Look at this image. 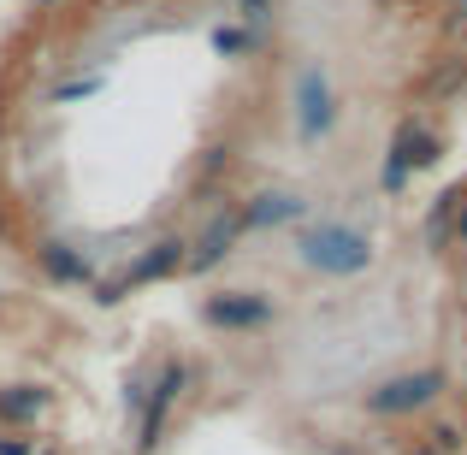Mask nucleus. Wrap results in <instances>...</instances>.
I'll return each mask as SVG.
<instances>
[{
    "mask_svg": "<svg viewBox=\"0 0 467 455\" xmlns=\"http://www.w3.org/2000/svg\"><path fill=\"white\" fill-rule=\"evenodd\" d=\"M190 361H178V355H166V361L154 367V378L142 385V402H137V414H142V426H137V455H154L160 444H166V420H171V408H178V397L190 390Z\"/></svg>",
    "mask_w": 467,
    "mask_h": 455,
    "instance_id": "obj_1",
    "label": "nucleus"
},
{
    "mask_svg": "<svg viewBox=\"0 0 467 455\" xmlns=\"http://www.w3.org/2000/svg\"><path fill=\"white\" fill-rule=\"evenodd\" d=\"M302 261L331 273V278H355V273L373 266V243H367V231L343 225V219H319L308 237H302Z\"/></svg>",
    "mask_w": 467,
    "mask_h": 455,
    "instance_id": "obj_2",
    "label": "nucleus"
},
{
    "mask_svg": "<svg viewBox=\"0 0 467 455\" xmlns=\"http://www.w3.org/2000/svg\"><path fill=\"white\" fill-rule=\"evenodd\" d=\"M438 154H444V137H438V130L426 125V113H402L397 137H390V149H385V171H379L385 195H402L414 171H426Z\"/></svg>",
    "mask_w": 467,
    "mask_h": 455,
    "instance_id": "obj_3",
    "label": "nucleus"
},
{
    "mask_svg": "<svg viewBox=\"0 0 467 455\" xmlns=\"http://www.w3.org/2000/svg\"><path fill=\"white\" fill-rule=\"evenodd\" d=\"M444 385H450V378L438 373V367H420V373H402V378H385V385H373V390L361 397V408L379 414V420H402V414L432 408V402L444 397Z\"/></svg>",
    "mask_w": 467,
    "mask_h": 455,
    "instance_id": "obj_4",
    "label": "nucleus"
},
{
    "mask_svg": "<svg viewBox=\"0 0 467 455\" xmlns=\"http://www.w3.org/2000/svg\"><path fill=\"white\" fill-rule=\"evenodd\" d=\"M183 254H190V243H183V237H154L149 249H142L137 261H130L125 273H119L113 284L101 290V302H125L130 290H149V284H160V278L183 273Z\"/></svg>",
    "mask_w": 467,
    "mask_h": 455,
    "instance_id": "obj_5",
    "label": "nucleus"
},
{
    "mask_svg": "<svg viewBox=\"0 0 467 455\" xmlns=\"http://www.w3.org/2000/svg\"><path fill=\"white\" fill-rule=\"evenodd\" d=\"M202 319L219 331H261L278 319V302L266 290H219V296L202 302Z\"/></svg>",
    "mask_w": 467,
    "mask_h": 455,
    "instance_id": "obj_6",
    "label": "nucleus"
},
{
    "mask_svg": "<svg viewBox=\"0 0 467 455\" xmlns=\"http://www.w3.org/2000/svg\"><path fill=\"white\" fill-rule=\"evenodd\" d=\"M331 125H337V95H331V83H326L319 66H302V78H296V130H302V142H319Z\"/></svg>",
    "mask_w": 467,
    "mask_h": 455,
    "instance_id": "obj_7",
    "label": "nucleus"
},
{
    "mask_svg": "<svg viewBox=\"0 0 467 455\" xmlns=\"http://www.w3.org/2000/svg\"><path fill=\"white\" fill-rule=\"evenodd\" d=\"M237 237H243V213H237V202H231V207H219V213L207 219V231L195 237V249L183 254V273H213V266L237 249Z\"/></svg>",
    "mask_w": 467,
    "mask_h": 455,
    "instance_id": "obj_8",
    "label": "nucleus"
},
{
    "mask_svg": "<svg viewBox=\"0 0 467 455\" xmlns=\"http://www.w3.org/2000/svg\"><path fill=\"white\" fill-rule=\"evenodd\" d=\"M36 266H42V278L47 284H95V261L83 249H71L66 237H42L36 243Z\"/></svg>",
    "mask_w": 467,
    "mask_h": 455,
    "instance_id": "obj_9",
    "label": "nucleus"
},
{
    "mask_svg": "<svg viewBox=\"0 0 467 455\" xmlns=\"http://www.w3.org/2000/svg\"><path fill=\"white\" fill-rule=\"evenodd\" d=\"M237 213H243V231H266V225H290V219H302L308 202L290 195V190H261V195H249V202H237Z\"/></svg>",
    "mask_w": 467,
    "mask_h": 455,
    "instance_id": "obj_10",
    "label": "nucleus"
},
{
    "mask_svg": "<svg viewBox=\"0 0 467 455\" xmlns=\"http://www.w3.org/2000/svg\"><path fill=\"white\" fill-rule=\"evenodd\" d=\"M47 414V390L36 385H0V426L6 432H24V426H36Z\"/></svg>",
    "mask_w": 467,
    "mask_h": 455,
    "instance_id": "obj_11",
    "label": "nucleus"
},
{
    "mask_svg": "<svg viewBox=\"0 0 467 455\" xmlns=\"http://www.w3.org/2000/svg\"><path fill=\"white\" fill-rule=\"evenodd\" d=\"M213 54H231V59L254 54V30H237V24H219V30H213Z\"/></svg>",
    "mask_w": 467,
    "mask_h": 455,
    "instance_id": "obj_12",
    "label": "nucleus"
},
{
    "mask_svg": "<svg viewBox=\"0 0 467 455\" xmlns=\"http://www.w3.org/2000/svg\"><path fill=\"white\" fill-rule=\"evenodd\" d=\"M0 455H36V438H18V432L0 426Z\"/></svg>",
    "mask_w": 467,
    "mask_h": 455,
    "instance_id": "obj_13",
    "label": "nucleus"
},
{
    "mask_svg": "<svg viewBox=\"0 0 467 455\" xmlns=\"http://www.w3.org/2000/svg\"><path fill=\"white\" fill-rule=\"evenodd\" d=\"M95 89H101V78H78V83L59 89V101H83V95H95Z\"/></svg>",
    "mask_w": 467,
    "mask_h": 455,
    "instance_id": "obj_14",
    "label": "nucleus"
},
{
    "mask_svg": "<svg viewBox=\"0 0 467 455\" xmlns=\"http://www.w3.org/2000/svg\"><path fill=\"white\" fill-rule=\"evenodd\" d=\"M237 6H243V18H249V24H266V18H273V0H237Z\"/></svg>",
    "mask_w": 467,
    "mask_h": 455,
    "instance_id": "obj_15",
    "label": "nucleus"
},
{
    "mask_svg": "<svg viewBox=\"0 0 467 455\" xmlns=\"http://www.w3.org/2000/svg\"><path fill=\"white\" fill-rule=\"evenodd\" d=\"M326 455H361V450H349V444H331Z\"/></svg>",
    "mask_w": 467,
    "mask_h": 455,
    "instance_id": "obj_16",
    "label": "nucleus"
},
{
    "mask_svg": "<svg viewBox=\"0 0 467 455\" xmlns=\"http://www.w3.org/2000/svg\"><path fill=\"white\" fill-rule=\"evenodd\" d=\"M36 455H59V450H54V444H36Z\"/></svg>",
    "mask_w": 467,
    "mask_h": 455,
    "instance_id": "obj_17",
    "label": "nucleus"
},
{
    "mask_svg": "<svg viewBox=\"0 0 467 455\" xmlns=\"http://www.w3.org/2000/svg\"><path fill=\"white\" fill-rule=\"evenodd\" d=\"M47 6H54V0H47Z\"/></svg>",
    "mask_w": 467,
    "mask_h": 455,
    "instance_id": "obj_18",
    "label": "nucleus"
}]
</instances>
